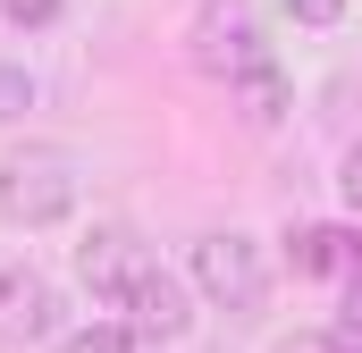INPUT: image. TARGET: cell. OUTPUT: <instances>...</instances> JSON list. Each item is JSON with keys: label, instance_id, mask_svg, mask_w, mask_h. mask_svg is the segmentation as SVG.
<instances>
[{"label": "cell", "instance_id": "6da1fadb", "mask_svg": "<svg viewBox=\"0 0 362 353\" xmlns=\"http://www.w3.org/2000/svg\"><path fill=\"white\" fill-rule=\"evenodd\" d=\"M0 210H8L17 227H51V219H68V210H76V160H68L59 143H25V152H8V160H0Z\"/></svg>", "mask_w": 362, "mask_h": 353}, {"label": "cell", "instance_id": "7a4b0ae2", "mask_svg": "<svg viewBox=\"0 0 362 353\" xmlns=\"http://www.w3.org/2000/svg\"><path fill=\"white\" fill-rule=\"evenodd\" d=\"M194 286L219 303V311H253L262 294H270V261H262V244L253 236H202L194 244Z\"/></svg>", "mask_w": 362, "mask_h": 353}, {"label": "cell", "instance_id": "3957f363", "mask_svg": "<svg viewBox=\"0 0 362 353\" xmlns=\"http://www.w3.org/2000/svg\"><path fill=\"white\" fill-rule=\"evenodd\" d=\"M270 59V42H262V25H253V8L245 0H202L194 8V68H211V76H253Z\"/></svg>", "mask_w": 362, "mask_h": 353}, {"label": "cell", "instance_id": "277c9868", "mask_svg": "<svg viewBox=\"0 0 362 353\" xmlns=\"http://www.w3.org/2000/svg\"><path fill=\"white\" fill-rule=\"evenodd\" d=\"M76 269H85V286L101 294V303H118V311H127V303H135V286L152 277V253H144L127 227H93L85 253H76Z\"/></svg>", "mask_w": 362, "mask_h": 353}, {"label": "cell", "instance_id": "5b68a950", "mask_svg": "<svg viewBox=\"0 0 362 353\" xmlns=\"http://www.w3.org/2000/svg\"><path fill=\"white\" fill-rule=\"evenodd\" d=\"M286 261H295V277H346L362 261V236L354 227H295L286 236Z\"/></svg>", "mask_w": 362, "mask_h": 353}, {"label": "cell", "instance_id": "8992f818", "mask_svg": "<svg viewBox=\"0 0 362 353\" xmlns=\"http://www.w3.org/2000/svg\"><path fill=\"white\" fill-rule=\"evenodd\" d=\"M0 328H17V337H51L59 328V303H51V286L34 269H0Z\"/></svg>", "mask_w": 362, "mask_h": 353}, {"label": "cell", "instance_id": "52a82bcc", "mask_svg": "<svg viewBox=\"0 0 362 353\" xmlns=\"http://www.w3.org/2000/svg\"><path fill=\"white\" fill-rule=\"evenodd\" d=\"M127 311H135V328H144V337H185V294H177V277H169V269H152V277L135 286V303H127Z\"/></svg>", "mask_w": 362, "mask_h": 353}, {"label": "cell", "instance_id": "ba28073f", "mask_svg": "<svg viewBox=\"0 0 362 353\" xmlns=\"http://www.w3.org/2000/svg\"><path fill=\"white\" fill-rule=\"evenodd\" d=\"M236 101H245L253 126H278V118H286V76H278V59H262L253 76H236Z\"/></svg>", "mask_w": 362, "mask_h": 353}, {"label": "cell", "instance_id": "9c48e42d", "mask_svg": "<svg viewBox=\"0 0 362 353\" xmlns=\"http://www.w3.org/2000/svg\"><path fill=\"white\" fill-rule=\"evenodd\" d=\"M68 353H152V337L135 328V320H93L68 337Z\"/></svg>", "mask_w": 362, "mask_h": 353}, {"label": "cell", "instance_id": "30bf717a", "mask_svg": "<svg viewBox=\"0 0 362 353\" xmlns=\"http://www.w3.org/2000/svg\"><path fill=\"white\" fill-rule=\"evenodd\" d=\"M59 8H68V0H0V17H8L17 34H42V25H51Z\"/></svg>", "mask_w": 362, "mask_h": 353}, {"label": "cell", "instance_id": "8fae6325", "mask_svg": "<svg viewBox=\"0 0 362 353\" xmlns=\"http://www.w3.org/2000/svg\"><path fill=\"white\" fill-rule=\"evenodd\" d=\"M25 101H34V85L17 68H0V118H25Z\"/></svg>", "mask_w": 362, "mask_h": 353}, {"label": "cell", "instance_id": "7c38bea8", "mask_svg": "<svg viewBox=\"0 0 362 353\" xmlns=\"http://www.w3.org/2000/svg\"><path fill=\"white\" fill-rule=\"evenodd\" d=\"M286 8H295L303 25H337V17H346V0H286Z\"/></svg>", "mask_w": 362, "mask_h": 353}, {"label": "cell", "instance_id": "4fadbf2b", "mask_svg": "<svg viewBox=\"0 0 362 353\" xmlns=\"http://www.w3.org/2000/svg\"><path fill=\"white\" fill-rule=\"evenodd\" d=\"M329 337H337V353H362V303H346V320H337Z\"/></svg>", "mask_w": 362, "mask_h": 353}, {"label": "cell", "instance_id": "5bb4252c", "mask_svg": "<svg viewBox=\"0 0 362 353\" xmlns=\"http://www.w3.org/2000/svg\"><path fill=\"white\" fill-rule=\"evenodd\" d=\"M337 185H346V210H354V219H362V143H354V152H346V176H337Z\"/></svg>", "mask_w": 362, "mask_h": 353}, {"label": "cell", "instance_id": "9a60e30c", "mask_svg": "<svg viewBox=\"0 0 362 353\" xmlns=\"http://www.w3.org/2000/svg\"><path fill=\"white\" fill-rule=\"evenodd\" d=\"M278 353H337V337H286Z\"/></svg>", "mask_w": 362, "mask_h": 353}, {"label": "cell", "instance_id": "2e32d148", "mask_svg": "<svg viewBox=\"0 0 362 353\" xmlns=\"http://www.w3.org/2000/svg\"><path fill=\"white\" fill-rule=\"evenodd\" d=\"M346 286H354V303H362V261H354V269H346Z\"/></svg>", "mask_w": 362, "mask_h": 353}]
</instances>
